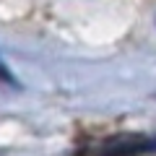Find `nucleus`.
I'll use <instances>...</instances> for the list:
<instances>
[{"label": "nucleus", "instance_id": "1", "mask_svg": "<svg viewBox=\"0 0 156 156\" xmlns=\"http://www.w3.org/2000/svg\"><path fill=\"white\" fill-rule=\"evenodd\" d=\"M156 154V138L154 135H120L101 146L99 156H146Z\"/></svg>", "mask_w": 156, "mask_h": 156}]
</instances>
